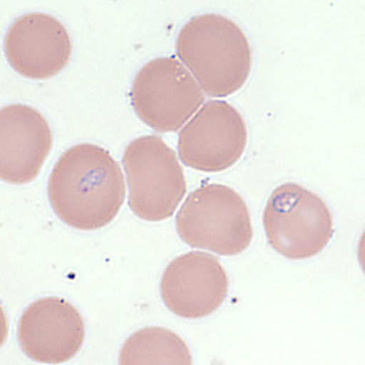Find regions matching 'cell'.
Listing matches in <instances>:
<instances>
[{
    "label": "cell",
    "mask_w": 365,
    "mask_h": 365,
    "mask_svg": "<svg viewBox=\"0 0 365 365\" xmlns=\"http://www.w3.org/2000/svg\"><path fill=\"white\" fill-rule=\"evenodd\" d=\"M50 205L63 223L79 230L110 225L125 202V185L118 162L94 144L67 149L50 173Z\"/></svg>",
    "instance_id": "cell-1"
},
{
    "label": "cell",
    "mask_w": 365,
    "mask_h": 365,
    "mask_svg": "<svg viewBox=\"0 0 365 365\" xmlns=\"http://www.w3.org/2000/svg\"><path fill=\"white\" fill-rule=\"evenodd\" d=\"M175 50L212 98L237 93L249 78L252 53L240 27L218 14L192 17L179 31Z\"/></svg>",
    "instance_id": "cell-2"
},
{
    "label": "cell",
    "mask_w": 365,
    "mask_h": 365,
    "mask_svg": "<svg viewBox=\"0 0 365 365\" xmlns=\"http://www.w3.org/2000/svg\"><path fill=\"white\" fill-rule=\"evenodd\" d=\"M175 228L187 245L220 256L240 255L253 237L247 205L222 184H206L190 192L177 213Z\"/></svg>",
    "instance_id": "cell-3"
},
{
    "label": "cell",
    "mask_w": 365,
    "mask_h": 365,
    "mask_svg": "<svg viewBox=\"0 0 365 365\" xmlns=\"http://www.w3.org/2000/svg\"><path fill=\"white\" fill-rule=\"evenodd\" d=\"M128 205L135 216L161 222L173 216L187 194V180L173 149L158 135L139 137L123 155Z\"/></svg>",
    "instance_id": "cell-4"
},
{
    "label": "cell",
    "mask_w": 365,
    "mask_h": 365,
    "mask_svg": "<svg viewBox=\"0 0 365 365\" xmlns=\"http://www.w3.org/2000/svg\"><path fill=\"white\" fill-rule=\"evenodd\" d=\"M263 225L269 245L295 261L319 255L334 237L328 206L295 182L274 189L263 212Z\"/></svg>",
    "instance_id": "cell-5"
},
{
    "label": "cell",
    "mask_w": 365,
    "mask_h": 365,
    "mask_svg": "<svg viewBox=\"0 0 365 365\" xmlns=\"http://www.w3.org/2000/svg\"><path fill=\"white\" fill-rule=\"evenodd\" d=\"M130 100L146 125L170 133L187 123L204 104L205 96L178 58L166 56L141 67L130 89Z\"/></svg>",
    "instance_id": "cell-6"
},
{
    "label": "cell",
    "mask_w": 365,
    "mask_h": 365,
    "mask_svg": "<svg viewBox=\"0 0 365 365\" xmlns=\"http://www.w3.org/2000/svg\"><path fill=\"white\" fill-rule=\"evenodd\" d=\"M247 145L245 120L237 108L212 100L180 130L178 153L192 170L218 173L234 166Z\"/></svg>",
    "instance_id": "cell-7"
},
{
    "label": "cell",
    "mask_w": 365,
    "mask_h": 365,
    "mask_svg": "<svg viewBox=\"0 0 365 365\" xmlns=\"http://www.w3.org/2000/svg\"><path fill=\"white\" fill-rule=\"evenodd\" d=\"M17 339L32 361L61 364L75 358L86 339V324L78 309L58 297L31 303L22 313Z\"/></svg>",
    "instance_id": "cell-8"
},
{
    "label": "cell",
    "mask_w": 365,
    "mask_h": 365,
    "mask_svg": "<svg viewBox=\"0 0 365 365\" xmlns=\"http://www.w3.org/2000/svg\"><path fill=\"white\" fill-rule=\"evenodd\" d=\"M160 290L170 312L184 319H201L225 303L228 274L218 258L194 251L170 262L162 275Z\"/></svg>",
    "instance_id": "cell-9"
},
{
    "label": "cell",
    "mask_w": 365,
    "mask_h": 365,
    "mask_svg": "<svg viewBox=\"0 0 365 365\" xmlns=\"http://www.w3.org/2000/svg\"><path fill=\"white\" fill-rule=\"evenodd\" d=\"M5 56L19 75L46 81L58 75L70 63L72 42L66 27L44 13L19 17L4 39Z\"/></svg>",
    "instance_id": "cell-10"
},
{
    "label": "cell",
    "mask_w": 365,
    "mask_h": 365,
    "mask_svg": "<svg viewBox=\"0 0 365 365\" xmlns=\"http://www.w3.org/2000/svg\"><path fill=\"white\" fill-rule=\"evenodd\" d=\"M53 148V132L37 110L9 105L0 113V175L10 184L37 178Z\"/></svg>",
    "instance_id": "cell-11"
},
{
    "label": "cell",
    "mask_w": 365,
    "mask_h": 365,
    "mask_svg": "<svg viewBox=\"0 0 365 365\" xmlns=\"http://www.w3.org/2000/svg\"><path fill=\"white\" fill-rule=\"evenodd\" d=\"M191 363L192 357L187 344L168 329H140L127 339L120 352L122 365H190Z\"/></svg>",
    "instance_id": "cell-12"
}]
</instances>
